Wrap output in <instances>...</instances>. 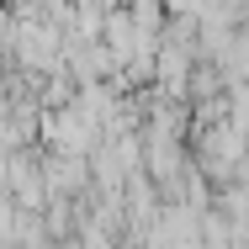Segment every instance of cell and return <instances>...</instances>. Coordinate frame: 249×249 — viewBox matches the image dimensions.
<instances>
[{
	"instance_id": "1",
	"label": "cell",
	"mask_w": 249,
	"mask_h": 249,
	"mask_svg": "<svg viewBox=\"0 0 249 249\" xmlns=\"http://www.w3.org/2000/svg\"><path fill=\"white\" fill-rule=\"evenodd\" d=\"M43 186H48L53 196H74V191H85L90 186V159H74V154H53L43 159Z\"/></svg>"
},
{
	"instance_id": "2",
	"label": "cell",
	"mask_w": 249,
	"mask_h": 249,
	"mask_svg": "<svg viewBox=\"0 0 249 249\" xmlns=\"http://www.w3.org/2000/svg\"><path fill=\"white\" fill-rule=\"evenodd\" d=\"M127 21H133L138 37H159L164 21H170V11H164V0H133L127 5Z\"/></svg>"
}]
</instances>
